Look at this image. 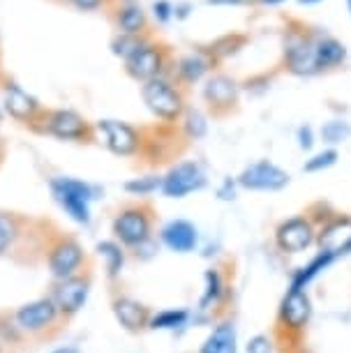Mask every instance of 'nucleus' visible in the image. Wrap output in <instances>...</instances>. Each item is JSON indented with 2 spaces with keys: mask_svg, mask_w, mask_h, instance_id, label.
Wrapping results in <instances>:
<instances>
[{
  "mask_svg": "<svg viewBox=\"0 0 351 353\" xmlns=\"http://www.w3.org/2000/svg\"><path fill=\"white\" fill-rule=\"evenodd\" d=\"M153 17L157 23H169L171 19H174V3H169V0H155L153 3Z\"/></svg>",
  "mask_w": 351,
  "mask_h": 353,
  "instance_id": "36",
  "label": "nucleus"
},
{
  "mask_svg": "<svg viewBox=\"0 0 351 353\" xmlns=\"http://www.w3.org/2000/svg\"><path fill=\"white\" fill-rule=\"evenodd\" d=\"M0 104H3L5 116H10L14 123L23 125L28 130L37 128V123L42 121L46 111V106L35 95L23 90L12 79H3V85H0Z\"/></svg>",
  "mask_w": 351,
  "mask_h": 353,
  "instance_id": "7",
  "label": "nucleus"
},
{
  "mask_svg": "<svg viewBox=\"0 0 351 353\" xmlns=\"http://www.w3.org/2000/svg\"><path fill=\"white\" fill-rule=\"evenodd\" d=\"M321 137L330 145L344 143L351 137V125L347 121H330L321 128Z\"/></svg>",
  "mask_w": 351,
  "mask_h": 353,
  "instance_id": "32",
  "label": "nucleus"
},
{
  "mask_svg": "<svg viewBox=\"0 0 351 353\" xmlns=\"http://www.w3.org/2000/svg\"><path fill=\"white\" fill-rule=\"evenodd\" d=\"M26 342V335L19 330V325L14 323L12 314H0V344L8 349H17Z\"/></svg>",
  "mask_w": 351,
  "mask_h": 353,
  "instance_id": "31",
  "label": "nucleus"
},
{
  "mask_svg": "<svg viewBox=\"0 0 351 353\" xmlns=\"http://www.w3.org/2000/svg\"><path fill=\"white\" fill-rule=\"evenodd\" d=\"M259 3H263V5H280V3H284V0H259Z\"/></svg>",
  "mask_w": 351,
  "mask_h": 353,
  "instance_id": "45",
  "label": "nucleus"
},
{
  "mask_svg": "<svg viewBox=\"0 0 351 353\" xmlns=\"http://www.w3.org/2000/svg\"><path fill=\"white\" fill-rule=\"evenodd\" d=\"M277 238V245H280V250L284 252H303L310 248V243H312L314 238V231L310 222L305 219H289V222H284L280 229L275 233Z\"/></svg>",
  "mask_w": 351,
  "mask_h": 353,
  "instance_id": "21",
  "label": "nucleus"
},
{
  "mask_svg": "<svg viewBox=\"0 0 351 353\" xmlns=\"http://www.w3.org/2000/svg\"><path fill=\"white\" fill-rule=\"evenodd\" d=\"M248 353H273V346H270V339L263 335H257L248 342Z\"/></svg>",
  "mask_w": 351,
  "mask_h": 353,
  "instance_id": "38",
  "label": "nucleus"
},
{
  "mask_svg": "<svg viewBox=\"0 0 351 353\" xmlns=\"http://www.w3.org/2000/svg\"><path fill=\"white\" fill-rule=\"evenodd\" d=\"M44 263L51 275V282H61V279L74 277L79 272L90 270L88 252H86L83 243L77 236L65 231H56L46 238Z\"/></svg>",
  "mask_w": 351,
  "mask_h": 353,
  "instance_id": "2",
  "label": "nucleus"
},
{
  "mask_svg": "<svg viewBox=\"0 0 351 353\" xmlns=\"http://www.w3.org/2000/svg\"><path fill=\"white\" fill-rule=\"evenodd\" d=\"M217 194H220V199H224V201H231V199H236V190H234V183L229 181H224L222 183V188L217 190Z\"/></svg>",
  "mask_w": 351,
  "mask_h": 353,
  "instance_id": "40",
  "label": "nucleus"
},
{
  "mask_svg": "<svg viewBox=\"0 0 351 353\" xmlns=\"http://www.w3.org/2000/svg\"><path fill=\"white\" fill-rule=\"evenodd\" d=\"M123 65H125V74L130 79H134V81L139 83L153 81L157 77H167L169 51L164 49V46L146 39L130 58H125Z\"/></svg>",
  "mask_w": 351,
  "mask_h": 353,
  "instance_id": "10",
  "label": "nucleus"
},
{
  "mask_svg": "<svg viewBox=\"0 0 351 353\" xmlns=\"http://www.w3.org/2000/svg\"><path fill=\"white\" fill-rule=\"evenodd\" d=\"M319 248L328 256H344L351 252V219H335L319 233Z\"/></svg>",
  "mask_w": 351,
  "mask_h": 353,
  "instance_id": "20",
  "label": "nucleus"
},
{
  "mask_svg": "<svg viewBox=\"0 0 351 353\" xmlns=\"http://www.w3.org/2000/svg\"><path fill=\"white\" fill-rule=\"evenodd\" d=\"M192 12V5L190 3H176L174 5V19H178V21H183V19H188Z\"/></svg>",
  "mask_w": 351,
  "mask_h": 353,
  "instance_id": "41",
  "label": "nucleus"
},
{
  "mask_svg": "<svg viewBox=\"0 0 351 353\" xmlns=\"http://www.w3.org/2000/svg\"><path fill=\"white\" fill-rule=\"evenodd\" d=\"M312 143H314V139H312V128H301L298 130V145H301L303 150H310L312 148Z\"/></svg>",
  "mask_w": 351,
  "mask_h": 353,
  "instance_id": "39",
  "label": "nucleus"
},
{
  "mask_svg": "<svg viewBox=\"0 0 351 353\" xmlns=\"http://www.w3.org/2000/svg\"><path fill=\"white\" fill-rule=\"evenodd\" d=\"M49 192L56 205L79 226H88L92 219V203L97 201L102 190L81 178L54 176L49 181Z\"/></svg>",
  "mask_w": 351,
  "mask_h": 353,
  "instance_id": "1",
  "label": "nucleus"
},
{
  "mask_svg": "<svg viewBox=\"0 0 351 353\" xmlns=\"http://www.w3.org/2000/svg\"><path fill=\"white\" fill-rule=\"evenodd\" d=\"M90 293H92L90 270L79 272L74 277L61 279V282H51V289H49L51 301L56 303V307L61 312V316L65 319V323H68L70 319H74L79 312L88 305Z\"/></svg>",
  "mask_w": 351,
  "mask_h": 353,
  "instance_id": "9",
  "label": "nucleus"
},
{
  "mask_svg": "<svg viewBox=\"0 0 351 353\" xmlns=\"http://www.w3.org/2000/svg\"><path fill=\"white\" fill-rule=\"evenodd\" d=\"M215 58L210 56V51H192V53H185L183 58H178L176 61V68H174V77L178 83H197L201 81L203 77L208 74L210 68H213Z\"/></svg>",
  "mask_w": 351,
  "mask_h": 353,
  "instance_id": "18",
  "label": "nucleus"
},
{
  "mask_svg": "<svg viewBox=\"0 0 351 353\" xmlns=\"http://www.w3.org/2000/svg\"><path fill=\"white\" fill-rule=\"evenodd\" d=\"M203 99L210 111L222 116L234 109L238 102V83L227 74H213L203 85Z\"/></svg>",
  "mask_w": 351,
  "mask_h": 353,
  "instance_id": "16",
  "label": "nucleus"
},
{
  "mask_svg": "<svg viewBox=\"0 0 351 353\" xmlns=\"http://www.w3.org/2000/svg\"><path fill=\"white\" fill-rule=\"evenodd\" d=\"M26 219L14 212H0V259L14 254L19 243L23 241Z\"/></svg>",
  "mask_w": 351,
  "mask_h": 353,
  "instance_id": "22",
  "label": "nucleus"
},
{
  "mask_svg": "<svg viewBox=\"0 0 351 353\" xmlns=\"http://www.w3.org/2000/svg\"><path fill=\"white\" fill-rule=\"evenodd\" d=\"M125 194L130 196H139V199H146L155 192L162 190V176H141V178H132L123 185Z\"/></svg>",
  "mask_w": 351,
  "mask_h": 353,
  "instance_id": "30",
  "label": "nucleus"
},
{
  "mask_svg": "<svg viewBox=\"0 0 351 353\" xmlns=\"http://www.w3.org/2000/svg\"><path fill=\"white\" fill-rule=\"evenodd\" d=\"M141 99L157 121L174 125L183 118L185 113V95L181 85H176L167 77H157L153 81L141 83Z\"/></svg>",
  "mask_w": 351,
  "mask_h": 353,
  "instance_id": "5",
  "label": "nucleus"
},
{
  "mask_svg": "<svg viewBox=\"0 0 351 353\" xmlns=\"http://www.w3.org/2000/svg\"><path fill=\"white\" fill-rule=\"evenodd\" d=\"M335 162H337V152L335 150H323V152H317L312 159H308L305 166H303V171L317 173V171H323V169H328V166H333Z\"/></svg>",
  "mask_w": 351,
  "mask_h": 353,
  "instance_id": "35",
  "label": "nucleus"
},
{
  "mask_svg": "<svg viewBox=\"0 0 351 353\" xmlns=\"http://www.w3.org/2000/svg\"><path fill=\"white\" fill-rule=\"evenodd\" d=\"M181 123H183L185 137H188L190 141H199V139H203L208 134V118L199 109H185Z\"/></svg>",
  "mask_w": 351,
  "mask_h": 353,
  "instance_id": "29",
  "label": "nucleus"
},
{
  "mask_svg": "<svg viewBox=\"0 0 351 353\" xmlns=\"http://www.w3.org/2000/svg\"><path fill=\"white\" fill-rule=\"evenodd\" d=\"M199 353H236V325L231 321L217 323L203 339Z\"/></svg>",
  "mask_w": 351,
  "mask_h": 353,
  "instance_id": "25",
  "label": "nucleus"
},
{
  "mask_svg": "<svg viewBox=\"0 0 351 353\" xmlns=\"http://www.w3.org/2000/svg\"><path fill=\"white\" fill-rule=\"evenodd\" d=\"M314 56H317V68L321 72V70H330V68L342 65L344 58H347V49H344V44L337 42L335 37L317 35L314 37Z\"/></svg>",
  "mask_w": 351,
  "mask_h": 353,
  "instance_id": "23",
  "label": "nucleus"
},
{
  "mask_svg": "<svg viewBox=\"0 0 351 353\" xmlns=\"http://www.w3.org/2000/svg\"><path fill=\"white\" fill-rule=\"evenodd\" d=\"M208 185L206 171L199 162H178L162 176V194L167 199H185Z\"/></svg>",
  "mask_w": 351,
  "mask_h": 353,
  "instance_id": "11",
  "label": "nucleus"
},
{
  "mask_svg": "<svg viewBox=\"0 0 351 353\" xmlns=\"http://www.w3.org/2000/svg\"><path fill=\"white\" fill-rule=\"evenodd\" d=\"M301 5H317V3H321V0H298Z\"/></svg>",
  "mask_w": 351,
  "mask_h": 353,
  "instance_id": "46",
  "label": "nucleus"
},
{
  "mask_svg": "<svg viewBox=\"0 0 351 353\" xmlns=\"http://www.w3.org/2000/svg\"><path fill=\"white\" fill-rule=\"evenodd\" d=\"M111 233L125 250H137L153 238V210L143 203L123 205L111 219Z\"/></svg>",
  "mask_w": 351,
  "mask_h": 353,
  "instance_id": "6",
  "label": "nucleus"
},
{
  "mask_svg": "<svg viewBox=\"0 0 351 353\" xmlns=\"http://www.w3.org/2000/svg\"><path fill=\"white\" fill-rule=\"evenodd\" d=\"M3 121H5V111H3V104H0V125H3Z\"/></svg>",
  "mask_w": 351,
  "mask_h": 353,
  "instance_id": "47",
  "label": "nucleus"
},
{
  "mask_svg": "<svg viewBox=\"0 0 351 353\" xmlns=\"http://www.w3.org/2000/svg\"><path fill=\"white\" fill-rule=\"evenodd\" d=\"M284 46H287V49H284V58H287L289 72H294L298 77H310L319 72V68H317V56H314V39L291 32Z\"/></svg>",
  "mask_w": 351,
  "mask_h": 353,
  "instance_id": "13",
  "label": "nucleus"
},
{
  "mask_svg": "<svg viewBox=\"0 0 351 353\" xmlns=\"http://www.w3.org/2000/svg\"><path fill=\"white\" fill-rule=\"evenodd\" d=\"M95 252H97V256L102 259L107 277L111 279V282H116V279L121 277L123 268H125V259H128L125 248L121 243H116L114 238H107V241H99L95 245Z\"/></svg>",
  "mask_w": 351,
  "mask_h": 353,
  "instance_id": "24",
  "label": "nucleus"
},
{
  "mask_svg": "<svg viewBox=\"0 0 351 353\" xmlns=\"http://www.w3.org/2000/svg\"><path fill=\"white\" fill-rule=\"evenodd\" d=\"M111 312H114L118 325L128 332L146 330L148 328L150 314H153L143 303H139L137 298H132V296H123V293L114 296V301H111Z\"/></svg>",
  "mask_w": 351,
  "mask_h": 353,
  "instance_id": "14",
  "label": "nucleus"
},
{
  "mask_svg": "<svg viewBox=\"0 0 351 353\" xmlns=\"http://www.w3.org/2000/svg\"><path fill=\"white\" fill-rule=\"evenodd\" d=\"M95 125V139L107 148L111 155L118 157H134L143 148V137L134 125L114 118H102Z\"/></svg>",
  "mask_w": 351,
  "mask_h": 353,
  "instance_id": "8",
  "label": "nucleus"
},
{
  "mask_svg": "<svg viewBox=\"0 0 351 353\" xmlns=\"http://www.w3.org/2000/svg\"><path fill=\"white\" fill-rule=\"evenodd\" d=\"M0 353H5V346L3 344H0Z\"/></svg>",
  "mask_w": 351,
  "mask_h": 353,
  "instance_id": "49",
  "label": "nucleus"
},
{
  "mask_svg": "<svg viewBox=\"0 0 351 353\" xmlns=\"http://www.w3.org/2000/svg\"><path fill=\"white\" fill-rule=\"evenodd\" d=\"M143 42H146V37H132V35H121V32H118V35L111 39V53L125 61V58H130Z\"/></svg>",
  "mask_w": 351,
  "mask_h": 353,
  "instance_id": "33",
  "label": "nucleus"
},
{
  "mask_svg": "<svg viewBox=\"0 0 351 353\" xmlns=\"http://www.w3.org/2000/svg\"><path fill=\"white\" fill-rule=\"evenodd\" d=\"M245 44V37L241 35H227V37H220L217 42H213V46H210V56L215 58H227V56H234V53H238V49Z\"/></svg>",
  "mask_w": 351,
  "mask_h": 353,
  "instance_id": "34",
  "label": "nucleus"
},
{
  "mask_svg": "<svg viewBox=\"0 0 351 353\" xmlns=\"http://www.w3.org/2000/svg\"><path fill=\"white\" fill-rule=\"evenodd\" d=\"M160 243L176 254H190L199 245V231L188 219H169L160 229Z\"/></svg>",
  "mask_w": 351,
  "mask_h": 353,
  "instance_id": "15",
  "label": "nucleus"
},
{
  "mask_svg": "<svg viewBox=\"0 0 351 353\" xmlns=\"http://www.w3.org/2000/svg\"><path fill=\"white\" fill-rule=\"evenodd\" d=\"M238 185L252 192H277L289 185V173L268 159H261V162H254L248 169H243V173L238 176Z\"/></svg>",
  "mask_w": 351,
  "mask_h": 353,
  "instance_id": "12",
  "label": "nucleus"
},
{
  "mask_svg": "<svg viewBox=\"0 0 351 353\" xmlns=\"http://www.w3.org/2000/svg\"><path fill=\"white\" fill-rule=\"evenodd\" d=\"M310 314H312V303H310L308 293L301 289H289L280 307L282 323L291 330H301L310 321Z\"/></svg>",
  "mask_w": 351,
  "mask_h": 353,
  "instance_id": "19",
  "label": "nucleus"
},
{
  "mask_svg": "<svg viewBox=\"0 0 351 353\" xmlns=\"http://www.w3.org/2000/svg\"><path fill=\"white\" fill-rule=\"evenodd\" d=\"M12 319H14V323L26 335V339L54 337L65 323V319L61 316V312H58L56 303L51 301L49 293L19 305V307L12 312Z\"/></svg>",
  "mask_w": 351,
  "mask_h": 353,
  "instance_id": "3",
  "label": "nucleus"
},
{
  "mask_svg": "<svg viewBox=\"0 0 351 353\" xmlns=\"http://www.w3.org/2000/svg\"><path fill=\"white\" fill-rule=\"evenodd\" d=\"M114 23L121 35L143 37L148 30V17L137 0H118L114 8Z\"/></svg>",
  "mask_w": 351,
  "mask_h": 353,
  "instance_id": "17",
  "label": "nucleus"
},
{
  "mask_svg": "<svg viewBox=\"0 0 351 353\" xmlns=\"http://www.w3.org/2000/svg\"><path fill=\"white\" fill-rule=\"evenodd\" d=\"M208 5H217V8H238V5H245L248 0H206Z\"/></svg>",
  "mask_w": 351,
  "mask_h": 353,
  "instance_id": "42",
  "label": "nucleus"
},
{
  "mask_svg": "<svg viewBox=\"0 0 351 353\" xmlns=\"http://www.w3.org/2000/svg\"><path fill=\"white\" fill-rule=\"evenodd\" d=\"M347 3H349V10H351V0H347Z\"/></svg>",
  "mask_w": 351,
  "mask_h": 353,
  "instance_id": "50",
  "label": "nucleus"
},
{
  "mask_svg": "<svg viewBox=\"0 0 351 353\" xmlns=\"http://www.w3.org/2000/svg\"><path fill=\"white\" fill-rule=\"evenodd\" d=\"M0 65H3V42H0Z\"/></svg>",
  "mask_w": 351,
  "mask_h": 353,
  "instance_id": "48",
  "label": "nucleus"
},
{
  "mask_svg": "<svg viewBox=\"0 0 351 353\" xmlns=\"http://www.w3.org/2000/svg\"><path fill=\"white\" fill-rule=\"evenodd\" d=\"M49 353H81L77 344H63V346H56V349H51Z\"/></svg>",
  "mask_w": 351,
  "mask_h": 353,
  "instance_id": "43",
  "label": "nucleus"
},
{
  "mask_svg": "<svg viewBox=\"0 0 351 353\" xmlns=\"http://www.w3.org/2000/svg\"><path fill=\"white\" fill-rule=\"evenodd\" d=\"M32 132L68 143H90L95 139V125L74 109H46Z\"/></svg>",
  "mask_w": 351,
  "mask_h": 353,
  "instance_id": "4",
  "label": "nucleus"
},
{
  "mask_svg": "<svg viewBox=\"0 0 351 353\" xmlns=\"http://www.w3.org/2000/svg\"><path fill=\"white\" fill-rule=\"evenodd\" d=\"M190 321V312L181 307H171V310H160L155 314H150L148 328L150 330H178L183 325H188Z\"/></svg>",
  "mask_w": 351,
  "mask_h": 353,
  "instance_id": "26",
  "label": "nucleus"
},
{
  "mask_svg": "<svg viewBox=\"0 0 351 353\" xmlns=\"http://www.w3.org/2000/svg\"><path fill=\"white\" fill-rule=\"evenodd\" d=\"M335 259L333 256H328V254H323V252H319V256H314L312 261H310L305 268H301L296 272V277H294V282H291V289H301V291H305V286L312 282V279L319 275V272L323 268H328L330 263H333Z\"/></svg>",
  "mask_w": 351,
  "mask_h": 353,
  "instance_id": "28",
  "label": "nucleus"
},
{
  "mask_svg": "<svg viewBox=\"0 0 351 353\" xmlns=\"http://www.w3.org/2000/svg\"><path fill=\"white\" fill-rule=\"evenodd\" d=\"M65 3L79 12H99V10L109 8L111 0H65Z\"/></svg>",
  "mask_w": 351,
  "mask_h": 353,
  "instance_id": "37",
  "label": "nucleus"
},
{
  "mask_svg": "<svg viewBox=\"0 0 351 353\" xmlns=\"http://www.w3.org/2000/svg\"><path fill=\"white\" fill-rule=\"evenodd\" d=\"M5 152H8V143H5V137L0 134V164H3V159H5Z\"/></svg>",
  "mask_w": 351,
  "mask_h": 353,
  "instance_id": "44",
  "label": "nucleus"
},
{
  "mask_svg": "<svg viewBox=\"0 0 351 353\" xmlns=\"http://www.w3.org/2000/svg\"><path fill=\"white\" fill-rule=\"evenodd\" d=\"M222 293H224L222 275L215 268L206 270V275H203V296L201 303H199V310H210L215 303H220Z\"/></svg>",
  "mask_w": 351,
  "mask_h": 353,
  "instance_id": "27",
  "label": "nucleus"
}]
</instances>
